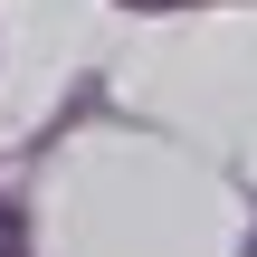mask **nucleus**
Returning a JSON list of instances; mask_svg holds the SVG:
<instances>
[{
	"mask_svg": "<svg viewBox=\"0 0 257 257\" xmlns=\"http://www.w3.org/2000/svg\"><path fill=\"white\" fill-rule=\"evenodd\" d=\"M153 10H162V0H153Z\"/></svg>",
	"mask_w": 257,
	"mask_h": 257,
	"instance_id": "nucleus-2",
	"label": "nucleus"
},
{
	"mask_svg": "<svg viewBox=\"0 0 257 257\" xmlns=\"http://www.w3.org/2000/svg\"><path fill=\"white\" fill-rule=\"evenodd\" d=\"M0 257H29V219H19L10 200H0Z\"/></svg>",
	"mask_w": 257,
	"mask_h": 257,
	"instance_id": "nucleus-1",
	"label": "nucleus"
}]
</instances>
